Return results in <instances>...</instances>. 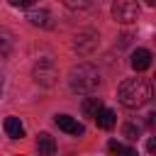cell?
Masks as SVG:
<instances>
[{
    "label": "cell",
    "mask_w": 156,
    "mask_h": 156,
    "mask_svg": "<svg viewBox=\"0 0 156 156\" xmlns=\"http://www.w3.org/2000/svg\"><path fill=\"white\" fill-rule=\"evenodd\" d=\"M122 134H124L129 141H136V139H139V127H136V124H132V122H127V124L122 127Z\"/></svg>",
    "instance_id": "9a60e30c"
},
{
    "label": "cell",
    "mask_w": 156,
    "mask_h": 156,
    "mask_svg": "<svg viewBox=\"0 0 156 156\" xmlns=\"http://www.w3.org/2000/svg\"><path fill=\"white\" fill-rule=\"evenodd\" d=\"M117 98L127 110H139L154 98V85L146 78H127L119 83Z\"/></svg>",
    "instance_id": "6da1fadb"
},
{
    "label": "cell",
    "mask_w": 156,
    "mask_h": 156,
    "mask_svg": "<svg viewBox=\"0 0 156 156\" xmlns=\"http://www.w3.org/2000/svg\"><path fill=\"white\" fill-rule=\"evenodd\" d=\"M144 2H146L149 7H156V0H144Z\"/></svg>",
    "instance_id": "44dd1931"
},
{
    "label": "cell",
    "mask_w": 156,
    "mask_h": 156,
    "mask_svg": "<svg viewBox=\"0 0 156 156\" xmlns=\"http://www.w3.org/2000/svg\"><path fill=\"white\" fill-rule=\"evenodd\" d=\"M32 76H34V83L41 85V88H51V85H56V80H58V71H56V66H54L51 58H39V61L34 63Z\"/></svg>",
    "instance_id": "3957f363"
},
{
    "label": "cell",
    "mask_w": 156,
    "mask_h": 156,
    "mask_svg": "<svg viewBox=\"0 0 156 156\" xmlns=\"http://www.w3.org/2000/svg\"><path fill=\"white\" fill-rule=\"evenodd\" d=\"M146 122H149V127H156V112H149Z\"/></svg>",
    "instance_id": "ffe728a7"
},
{
    "label": "cell",
    "mask_w": 156,
    "mask_h": 156,
    "mask_svg": "<svg viewBox=\"0 0 156 156\" xmlns=\"http://www.w3.org/2000/svg\"><path fill=\"white\" fill-rule=\"evenodd\" d=\"M107 149H110V154H119V151H122V144H119V141H115V139H112V141H110V144H107Z\"/></svg>",
    "instance_id": "2e32d148"
},
{
    "label": "cell",
    "mask_w": 156,
    "mask_h": 156,
    "mask_svg": "<svg viewBox=\"0 0 156 156\" xmlns=\"http://www.w3.org/2000/svg\"><path fill=\"white\" fill-rule=\"evenodd\" d=\"M5 134L10 139H22L24 136V127H22L20 117H7L5 119Z\"/></svg>",
    "instance_id": "8fae6325"
},
{
    "label": "cell",
    "mask_w": 156,
    "mask_h": 156,
    "mask_svg": "<svg viewBox=\"0 0 156 156\" xmlns=\"http://www.w3.org/2000/svg\"><path fill=\"white\" fill-rule=\"evenodd\" d=\"M17 156H22V154H17Z\"/></svg>",
    "instance_id": "cb8c5ba5"
},
{
    "label": "cell",
    "mask_w": 156,
    "mask_h": 156,
    "mask_svg": "<svg viewBox=\"0 0 156 156\" xmlns=\"http://www.w3.org/2000/svg\"><path fill=\"white\" fill-rule=\"evenodd\" d=\"M0 90H2V83H0Z\"/></svg>",
    "instance_id": "603a6c76"
},
{
    "label": "cell",
    "mask_w": 156,
    "mask_h": 156,
    "mask_svg": "<svg viewBox=\"0 0 156 156\" xmlns=\"http://www.w3.org/2000/svg\"><path fill=\"white\" fill-rule=\"evenodd\" d=\"M12 46H15L12 32H10V29H5V27H0V58H7V56H10V51H12Z\"/></svg>",
    "instance_id": "7c38bea8"
},
{
    "label": "cell",
    "mask_w": 156,
    "mask_h": 156,
    "mask_svg": "<svg viewBox=\"0 0 156 156\" xmlns=\"http://www.w3.org/2000/svg\"><path fill=\"white\" fill-rule=\"evenodd\" d=\"M93 2H95V0H63V5H66L68 10H88Z\"/></svg>",
    "instance_id": "5bb4252c"
},
{
    "label": "cell",
    "mask_w": 156,
    "mask_h": 156,
    "mask_svg": "<svg viewBox=\"0 0 156 156\" xmlns=\"http://www.w3.org/2000/svg\"><path fill=\"white\" fill-rule=\"evenodd\" d=\"M117 156H136V149H124V146H122V151H119Z\"/></svg>",
    "instance_id": "ac0fdd59"
},
{
    "label": "cell",
    "mask_w": 156,
    "mask_h": 156,
    "mask_svg": "<svg viewBox=\"0 0 156 156\" xmlns=\"http://www.w3.org/2000/svg\"><path fill=\"white\" fill-rule=\"evenodd\" d=\"M37 151H39V156H54L56 154V141L49 132H41L37 136Z\"/></svg>",
    "instance_id": "ba28073f"
},
{
    "label": "cell",
    "mask_w": 156,
    "mask_h": 156,
    "mask_svg": "<svg viewBox=\"0 0 156 156\" xmlns=\"http://www.w3.org/2000/svg\"><path fill=\"white\" fill-rule=\"evenodd\" d=\"M95 122H98L100 129H112L115 122H117V115H115V110H110V107H100L98 115H95Z\"/></svg>",
    "instance_id": "9c48e42d"
},
{
    "label": "cell",
    "mask_w": 156,
    "mask_h": 156,
    "mask_svg": "<svg viewBox=\"0 0 156 156\" xmlns=\"http://www.w3.org/2000/svg\"><path fill=\"white\" fill-rule=\"evenodd\" d=\"M27 20H29L34 27H51V15H49V10H29V12H27Z\"/></svg>",
    "instance_id": "30bf717a"
},
{
    "label": "cell",
    "mask_w": 156,
    "mask_h": 156,
    "mask_svg": "<svg viewBox=\"0 0 156 156\" xmlns=\"http://www.w3.org/2000/svg\"><path fill=\"white\" fill-rule=\"evenodd\" d=\"M146 149H149L151 154H156V136H151V139L146 141Z\"/></svg>",
    "instance_id": "d6986e66"
},
{
    "label": "cell",
    "mask_w": 156,
    "mask_h": 156,
    "mask_svg": "<svg viewBox=\"0 0 156 156\" xmlns=\"http://www.w3.org/2000/svg\"><path fill=\"white\" fill-rule=\"evenodd\" d=\"M100 71L93 63H78L68 71V85L73 93H93L100 88Z\"/></svg>",
    "instance_id": "7a4b0ae2"
},
{
    "label": "cell",
    "mask_w": 156,
    "mask_h": 156,
    "mask_svg": "<svg viewBox=\"0 0 156 156\" xmlns=\"http://www.w3.org/2000/svg\"><path fill=\"white\" fill-rule=\"evenodd\" d=\"M10 5H12V7H29L27 0H10Z\"/></svg>",
    "instance_id": "e0dca14e"
},
{
    "label": "cell",
    "mask_w": 156,
    "mask_h": 156,
    "mask_svg": "<svg viewBox=\"0 0 156 156\" xmlns=\"http://www.w3.org/2000/svg\"><path fill=\"white\" fill-rule=\"evenodd\" d=\"M151 51L149 49H136L134 54H132V68L136 71V73H141V71H146L149 66H151Z\"/></svg>",
    "instance_id": "52a82bcc"
},
{
    "label": "cell",
    "mask_w": 156,
    "mask_h": 156,
    "mask_svg": "<svg viewBox=\"0 0 156 156\" xmlns=\"http://www.w3.org/2000/svg\"><path fill=\"white\" fill-rule=\"evenodd\" d=\"M56 127L58 129H63L66 134H73V136H80V134H85V127L83 124H78V119H73V117H68V115H56Z\"/></svg>",
    "instance_id": "8992f818"
},
{
    "label": "cell",
    "mask_w": 156,
    "mask_h": 156,
    "mask_svg": "<svg viewBox=\"0 0 156 156\" xmlns=\"http://www.w3.org/2000/svg\"><path fill=\"white\" fill-rule=\"evenodd\" d=\"M112 17L119 24H132L139 17V0H115L112 2Z\"/></svg>",
    "instance_id": "5b68a950"
},
{
    "label": "cell",
    "mask_w": 156,
    "mask_h": 156,
    "mask_svg": "<svg viewBox=\"0 0 156 156\" xmlns=\"http://www.w3.org/2000/svg\"><path fill=\"white\" fill-rule=\"evenodd\" d=\"M98 44H100V34L95 29H80L73 37V51L78 56H90L98 49Z\"/></svg>",
    "instance_id": "277c9868"
},
{
    "label": "cell",
    "mask_w": 156,
    "mask_h": 156,
    "mask_svg": "<svg viewBox=\"0 0 156 156\" xmlns=\"http://www.w3.org/2000/svg\"><path fill=\"white\" fill-rule=\"evenodd\" d=\"M100 107H102L100 98H85V100L80 102V110H83V115H85V117H95Z\"/></svg>",
    "instance_id": "4fadbf2b"
},
{
    "label": "cell",
    "mask_w": 156,
    "mask_h": 156,
    "mask_svg": "<svg viewBox=\"0 0 156 156\" xmlns=\"http://www.w3.org/2000/svg\"><path fill=\"white\" fill-rule=\"evenodd\" d=\"M27 2H29V5H32V2H37V0H27Z\"/></svg>",
    "instance_id": "7402d4cb"
}]
</instances>
